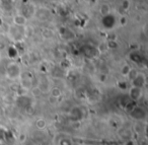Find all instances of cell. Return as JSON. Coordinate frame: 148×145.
<instances>
[{
	"mask_svg": "<svg viewBox=\"0 0 148 145\" xmlns=\"http://www.w3.org/2000/svg\"><path fill=\"white\" fill-rule=\"evenodd\" d=\"M131 82L134 87L142 88L146 84V77L143 73H137V75L133 80H131Z\"/></svg>",
	"mask_w": 148,
	"mask_h": 145,
	"instance_id": "6da1fadb",
	"label": "cell"
},
{
	"mask_svg": "<svg viewBox=\"0 0 148 145\" xmlns=\"http://www.w3.org/2000/svg\"><path fill=\"white\" fill-rule=\"evenodd\" d=\"M7 73H8L9 77L15 78L19 75V67L16 64H10L7 68Z\"/></svg>",
	"mask_w": 148,
	"mask_h": 145,
	"instance_id": "7a4b0ae2",
	"label": "cell"
},
{
	"mask_svg": "<svg viewBox=\"0 0 148 145\" xmlns=\"http://www.w3.org/2000/svg\"><path fill=\"white\" fill-rule=\"evenodd\" d=\"M141 88H138V87H134L132 86L131 88L129 89V96L131 98V100H138L140 98H141Z\"/></svg>",
	"mask_w": 148,
	"mask_h": 145,
	"instance_id": "3957f363",
	"label": "cell"
},
{
	"mask_svg": "<svg viewBox=\"0 0 148 145\" xmlns=\"http://www.w3.org/2000/svg\"><path fill=\"white\" fill-rule=\"evenodd\" d=\"M103 23L106 27L111 29V27H113L114 25H115V17L111 14L106 15V16H103Z\"/></svg>",
	"mask_w": 148,
	"mask_h": 145,
	"instance_id": "277c9868",
	"label": "cell"
},
{
	"mask_svg": "<svg viewBox=\"0 0 148 145\" xmlns=\"http://www.w3.org/2000/svg\"><path fill=\"white\" fill-rule=\"evenodd\" d=\"M13 21H14L15 25H18V27H23V25H25V23H27V17L21 14L16 15V16L13 19Z\"/></svg>",
	"mask_w": 148,
	"mask_h": 145,
	"instance_id": "5b68a950",
	"label": "cell"
},
{
	"mask_svg": "<svg viewBox=\"0 0 148 145\" xmlns=\"http://www.w3.org/2000/svg\"><path fill=\"white\" fill-rule=\"evenodd\" d=\"M61 94H62V92H61V90H60L59 88L54 87V88H52V89H51V96H52V98H58L59 96H61Z\"/></svg>",
	"mask_w": 148,
	"mask_h": 145,
	"instance_id": "8992f818",
	"label": "cell"
},
{
	"mask_svg": "<svg viewBox=\"0 0 148 145\" xmlns=\"http://www.w3.org/2000/svg\"><path fill=\"white\" fill-rule=\"evenodd\" d=\"M99 12H101V14L103 15V16H106V15L110 14V8L108 5H103V6H101V8H99Z\"/></svg>",
	"mask_w": 148,
	"mask_h": 145,
	"instance_id": "52a82bcc",
	"label": "cell"
},
{
	"mask_svg": "<svg viewBox=\"0 0 148 145\" xmlns=\"http://www.w3.org/2000/svg\"><path fill=\"white\" fill-rule=\"evenodd\" d=\"M36 126L39 129H44L47 126V123H46V121L43 120V119H39V120L37 121V123H36Z\"/></svg>",
	"mask_w": 148,
	"mask_h": 145,
	"instance_id": "ba28073f",
	"label": "cell"
},
{
	"mask_svg": "<svg viewBox=\"0 0 148 145\" xmlns=\"http://www.w3.org/2000/svg\"><path fill=\"white\" fill-rule=\"evenodd\" d=\"M137 73H138V72L136 71V70L131 69V70H130V72H129V73H128V75H127V76L130 78V80H133L134 78H135V76L137 75Z\"/></svg>",
	"mask_w": 148,
	"mask_h": 145,
	"instance_id": "9c48e42d",
	"label": "cell"
},
{
	"mask_svg": "<svg viewBox=\"0 0 148 145\" xmlns=\"http://www.w3.org/2000/svg\"><path fill=\"white\" fill-rule=\"evenodd\" d=\"M130 70H131V68H130L128 65L124 66L123 69H122V74H123V75H125V76H127V75H128V73L130 72Z\"/></svg>",
	"mask_w": 148,
	"mask_h": 145,
	"instance_id": "30bf717a",
	"label": "cell"
},
{
	"mask_svg": "<svg viewBox=\"0 0 148 145\" xmlns=\"http://www.w3.org/2000/svg\"><path fill=\"white\" fill-rule=\"evenodd\" d=\"M41 93H42V92H41V90L39 89V87H36V88H34V89H33V94H34V96H39Z\"/></svg>",
	"mask_w": 148,
	"mask_h": 145,
	"instance_id": "8fae6325",
	"label": "cell"
}]
</instances>
